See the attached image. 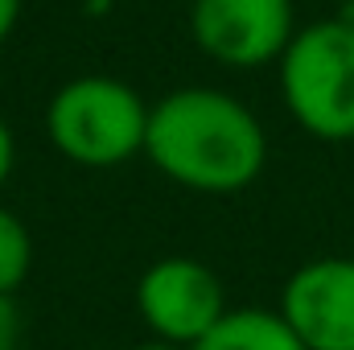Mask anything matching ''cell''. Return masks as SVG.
I'll list each match as a JSON object with an SVG mask.
<instances>
[{
	"label": "cell",
	"instance_id": "1",
	"mask_svg": "<svg viewBox=\"0 0 354 350\" xmlns=\"http://www.w3.org/2000/svg\"><path fill=\"white\" fill-rule=\"evenodd\" d=\"M145 157L194 194H239L268 165L256 111L214 87H177L149 107Z\"/></svg>",
	"mask_w": 354,
	"mask_h": 350
},
{
	"label": "cell",
	"instance_id": "2",
	"mask_svg": "<svg viewBox=\"0 0 354 350\" xmlns=\"http://www.w3.org/2000/svg\"><path fill=\"white\" fill-rule=\"evenodd\" d=\"M46 136L83 169H115L145 153L149 103L124 79L79 75L54 91L46 107Z\"/></svg>",
	"mask_w": 354,
	"mask_h": 350
},
{
	"label": "cell",
	"instance_id": "3",
	"mask_svg": "<svg viewBox=\"0 0 354 350\" xmlns=\"http://www.w3.org/2000/svg\"><path fill=\"white\" fill-rule=\"evenodd\" d=\"M280 66V99L301 132L326 145L354 140V29L322 17L288 42Z\"/></svg>",
	"mask_w": 354,
	"mask_h": 350
},
{
	"label": "cell",
	"instance_id": "4",
	"mask_svg": "<svg viewBox=\"0 0 354 350\" xmlns=\"http://www.w3.org/2000/svg\"><path fill=\"white\" fill-rule=\"evenodd\" d=\"M227 288L210 264L194 256H165L136 280V313L153 342L194 350L227 313Z\"/></svg>",
	"mask_w": 354,
	"mask_h": 350
},
{
	"label": "cell",
	"instance_id": "5",
	"mask_svg": "<svg viewBox=\"0 0 354 350\" xmlns=\"http://www.w3.org/2000/svg\"><path fill=\"white\" fill-rule=\"evenodd\" d=\"M189 33L218 66L260 71L297 37V8L292 0H189Z\"/></svg>",
	"mask_w": 354,
	"mask_h": 350
},
{
	"label": "cell",
	"instance_id": "6",
	"mask_svg": "<svg viewBox=\"0 0 354 350\" xmlns=\"http://www.w3.org/2000/svg\"><path fill=\"white\" fill-rule=\"evenodd\" d=\"M276 309L305 350H354V256L292 268Z\"/></svg>",
	"mask_w": 354,
	"mask_h": 350
},
{
	"label": "cell",
	"instance_id": "7",
	"mask_svg": "<svg viewBox=\"0 0 354 350\" xmlns=\"http://www.w3.org/2000/svg\"><path fill=\"white\" fill-rule=\"evenodd\" d=\"M194 350H305L292 326L280 317V309H227L218 326Z\"/></svg>",
	"mask_w": 354,
	"mask_h": 350
},
{
	"label": "cell",
	"instance_id": "8",
	"mask_svg": "<svg viewBox=\"0 0 354 350\" xmlns=\"http://www.w3.org/2000/svg\"><path fill=\"white\" fill-rule=\"evenodd\" d=\"M29 272H33V235L8 206H0V297H17Z\"/></svg>",
	"mask_w": 354,
	"mask_h": 350
},
{
	"label": "cell",
	"instance_id": "9",
	"mask_svg": "<svg viewBox=\"0 0 354 350\" xmlns=\"http://www.w3.org/2000/svg\"><path fill=\"white\" fill-rule=\"evenodd\" d=\"M21 330H25V317H21L17 297H0V350L21 347Z\"/></svg>",
	"mask_w": 354,
	"mask_h": 350
},
{
	"label": "cell",
	"instance_id": "10",
	"mask_svg": "<svg viewBox=\"0 0 354 350\" xmlns=\"http://www.w3.org/2000/svg\"><path fill=\"white\" fill-rule=\"evenodd\" d=\"M12 165H17V140H12V128L0 120V190L12 174Z\"/></svg>",
	"mask_w": 354,
	"mask_h": 350
},
{
	"label": "cell",
	"instance_id": "11",
	"mask_svg": "<svg viewBox=\"0 0 354 350\" xmlns=\"http://www.w3.org/2000/svg\"><path fill=\"white\" fill-rule=\"evenodd\" d=\"M17 17H21V0H0V46L17 29Z\"/></svg>",
	"mask_w": 354,
	"mask_h": 350
},
{
	"label": "cell",
	"instance_id": "12",
	"mask_svg": "<svg viewBox=\"0 0 354 350\" xmlns=\"http://www.w3.org/2000/svg\"><path fill=\"white\" fill-rule=\"evenodd\" d=\"M334 17H338V21H342V25H351V29H354V0H342V4H338V12H334Z\"/></svg>",
	"mask_w": 354,
	"mask_h": 350
},
{
	"label": "cell",
	"instance_id": "13",
	"mask_svg": "<svg viewBox=\"0 0 354 350\" xmlns=\"http://www.w3.org/2000/svg\"><path fill=\"white\" fill-rule=\"evenodd\" d=\"M132 350H181V347H165V342H140V347H132Z\"/></svg>",
	"mask_w": 354,
	"mask_h": 350
}]
</instances>
